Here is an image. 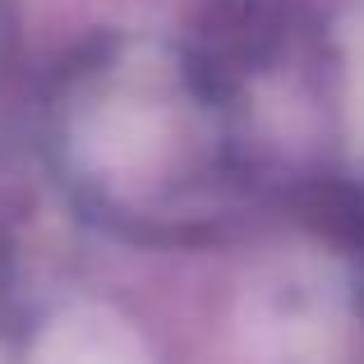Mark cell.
Returning <instances> with one entry per match:
<instances>
[{"mask_svg": "<svg viewBox=\"0 0 364 364\" xmlns=\"http://www.w3.org/2000/svg\"><path fill=\"white\" fill-rule=\"evenodd\" d=\"M0 46H5V5H0Z\"/></svg>", "mask_w": 364, "mask_h": 364, "instance_id": "6da1fadb", "label": "cell"}]
</instances>
